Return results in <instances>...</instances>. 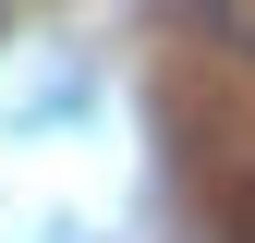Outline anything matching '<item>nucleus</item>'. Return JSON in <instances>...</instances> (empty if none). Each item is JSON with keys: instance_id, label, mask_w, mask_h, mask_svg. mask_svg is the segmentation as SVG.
<instances>
[{"instance_id": "obj_1", "label": "nucleus", "mask_w": 255, "mask_h": 243, "mask_svg": "<svg viewBox=\"0 0 255 243\" xmlns=\"http://www.w3.org/2000/svg\"><path fill=\"white\" fill-rule=\"evenodd\" d=\"M195 24H207V37H231V49L255 61V0H195Z\"/></svg>"}, {"instance_id": "obj_2", "label": "nucleus", "mask_w": 255, "mask_h": 243, "mask_svg": "<svg viewBox=\"0 0 255 243\" xmlns=\"http://www.w3.org/2000/svg\"><path fill=\"white\" fill-rule=\"evenodd\" d=\"M243 243H255V182H243Z\"/></svg>"}]
</instances>
